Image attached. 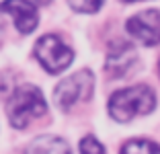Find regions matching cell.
I'll return each mask as SVG.
<instances>
[{
	"instance_id": "cell-2",
	"label": "cell",
	"mask_w": 160,
	"mask_h": 154,
	"mask_svg": "<svg viewBox=\"0 0 160 154\" xmlns=\"http://www.w3.org/2000/svg\"><path fill=\"white\" fill-rule=\"evenodd\" d=\"M45 111H47V103L43 99L41 90L33 84H21L19 89H14L10 93L8 101H6L8 121L17 130H25L37 117L45 115Z\"/></svg>"
},
{
	"instance_id": "cell-8",
	"label": "cell",
	"mask_w": 160,
	"mask_h": 154,
	"mask_svg": "<svg viewBox=\"0 0 160 154\" xmlns=\"http://www.w3.org/2000/svg\"><path fill=\"white\" fill-rule=\"evenodd\" d=\"M27 152L62 154V152H70V146L66 144V140H62V138H58V136H39V138H35V140L27 146Z\"/></svg>"
},
{
	"instance_id": "cell-15",
	"label": "cell",
	"mask_w": 160,
	"mask_h": 154,
	"mask_svg": "<svg viewBox=\"0 0 160 154\" xmlns=\"http://www.w3.org/2000/svg\"><path fill=\"white\" fill-rule=\"evenodd\" d=\"M158 72H160V64H158Z\"/></svg>"
},
{
	"instance_id": "cell-13",
	"label": "cell",
	"mask_w": 160,
	"mask_h": 154,
	"mask_svg": "<svg viewBox=\"0 0 160 154\" xmlns=\"http://www.w3.org/2000/svg\"><path fill=\"white\" fill-rule=\"evenodd\" d=\"M125 2H138V0H125Z\"/></svg>"
},
{
	"instance_id": "cell-12",
	"label": "cell",
	"mask_w": 160,
	"mask_h": 154,
	"mask_svg": "<svg viewBox=\"0 0 160 154\" xmlns=\"http://www.w3.org/2000/svg\"><path fill=\"white\" fill-rule=\"evenodd\" d=\"M35 2H39V4H47V2H52V0H35Z\"/></svg>"
},
{
	"instance_id": "cell-10",
	"label": "cell",
	"mask_w": 160,
	"mask_h": 154,
	"mask_svg": "<svg viewBox=\"0 0 160 154\" xmlns=\"http://www.w3.org/2000/svg\"><path fill=\"white\" fill-rule=\"evenodd\" d=\"M105 0H68V4L76 10V13H84V14H90V13H97L101 10Z\"/></svg>"
},
{
	"instance_id": "cell-7",
	"label": "cell",
	"mask_w": 160,
	"mask_h": 154,
	"mask_svg": "<svg viewBox=\"0 0 160 154\" xmlns=\"http://www.w3.org/2000/svg\"><path fill=\"white\" fill-rule=\"evenodd\" d=\"M0 10L10 17L14 23V27L19 29V33L27 35V33H33L35 27L39 23V14L37 8H35L33 2L29 0H4L0 4Z\"/></svg>"
},
{
	"instance_id": "cell-5",
	"label": "cell",
	"mask_w": 160,
	"mask_h": 154,
	"mask_svg": "<svg viewBox=\"0 0 160 154\" xmlns=\"http://www.w3.org/2000/svg\"><path fill=\"white\" fill-rule=\"evenodd\" d=\"M125 29L140 43L148 47L156 45V43H160V10L148 8L133 14L132 19H127Z\"/></svg>"
},
{
	"instance_id": "cell-1",
	"label": "cell",
	"mask_w": 160,
	"mask_h": 154,
	"mask_svg": "<svg viewBox=\"0 0 160 154\" xmlns=\"http://www.w3.org/2000/svg\"><path fill=\"white\" fill-rule=\"evenodd\" d=\"M156 107V95L148 84H136L117 90L109 99V115L117 123H127L136 117L148 115Z\"/></svg>"
},
{
	"instance_id": "cell-4",
	"label": "cell",
	"mask_w": 160,
	"mask_h": 154,
	"mask_svg": "<svg viewBox=\"0 0 160 154\" xmlns=\"http://www.w3.org/2000/svg\"><path fill=\"white\" fill-rule=\"evenodd\" d=\"M35 58L39 64L45 68L49 74H60L72 64L74 60V51L62 41L58 35H43L33 49Z\"/></svg>"
},
{
	"instance_id": "cell-14",
	"label": "cell",
	"mask_w": 160,
	"mask_h": 154,
	"mask_svg": "<svg viewBox=\"0 0 160 154\" xmlns=\"http://www.w3.org/2000/svg\"><path fill=\"white\" fill-rule=\"evenodd\" d=\"M0 39H2V31H0Z\"/></svg>"
},
{
	"instance_id": "cell-3",
	"label": "cell",
	"mask_w": 160,
	"mask_h": 154,
	"mask_svg": "<svg viewBox=\"0 0 160 154\" xmlns=\"http://www.w3.org/2000/svg\"><path fill=\"white\" fill-rule=\"evenodd\" d=\"M94 93V76L90 70L74 72L66 76L53 90V103L60 111H70L76 103H84Z\"/></svg>"
},
{
	"instance_id": "cell-11",
	"label": "cell",
	"mask_w": 160,
	"mask_h": 154,
	"mask_svg": "<svg viewBox=\"0 0 160 154\" xmlns=\"http://www.w3.org/2000/svg\"><path fill=\"white\" fill-rule=\"evenodd\" d=\"M80 152L82 154H103L105 148L94 136H86L84 140L80 142Z\"/></svg>"
},
{
	"instance_id": "cell-9",
	"label": "cell",
	"mask_w": 160,
	"mask_h": 154,
	"mask_svg": "<svg viewBox=\"0 0 160 154\" xmlns=\"http://www.w3.org/2000/svg\"><path fill=\"white\" fill-rule=\"evenodd\" d=\"M121 152L123 154H158L160 152V146L154 144L152 140H129L121 146Z\"/></svg>"
},
{
	"instance_id": "cell-6",
	"label": "cell",
	"mask_w": 160,
	"mask_h": 154,
	"mask_svg": "<svg viewBox=\"0 0 160 154\" xmlns=\"http://www.w3.org/2000/svg\"><path fill=\"white\" fill-rule=\"evenodd\" d=\"M138 64V51L129 41H115L109 45L107 60H105V70L111 78H123L133 70Z\"/></svg>"
}]
</instances>
